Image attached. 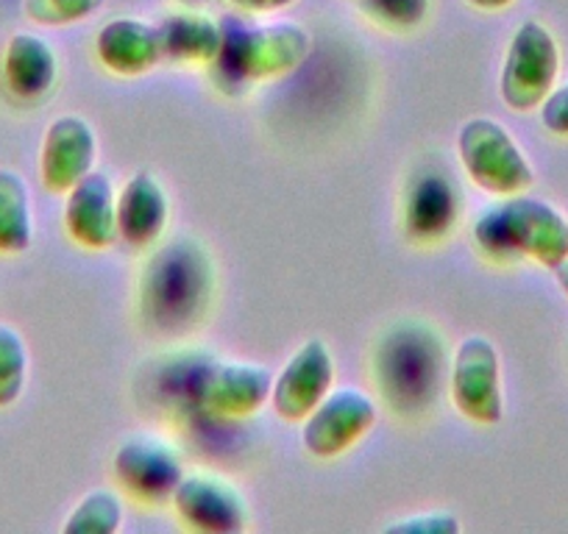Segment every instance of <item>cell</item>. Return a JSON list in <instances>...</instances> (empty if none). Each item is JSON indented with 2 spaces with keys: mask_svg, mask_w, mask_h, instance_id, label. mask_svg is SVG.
Returning a JSON list of instances; mask_svg holds the SVG:
<instances>
[{
  "mask_svg": "<svg viewBox=\"0 0 568 534\" xmlns=\"http://www.w3.org/2000/svg\"><path fill=\"white\" fill-rule=\"evenodd\" d=\"M538 109L540 123H544V129L549 131V134L568 137V81L562 86H555Z\"/></svg>",
  "mask_w": 568,
  "mask_h": 534,
  "instance_id": "cell-26",
  "label": "cell"
},
{
  "mask_svg": "<svg viewBox=\"0 0 568 534\" xmlns=\"http://www.w3.org/2000/svg\"><path fill=\"white\" fill-rule=\"evenodd\" d=\"M335 384V359L324 340H307L273 376L271 407L282 421L302 423Z\"/></svg>",
  "mask_w": 568,
  "mask_h": 534,
  "instance_id": "cell-12",
  "label": "cell"
},
{
  "mask_svg": "<svg viewBox=\"0 0 568 534\" xmlns=\"http://www.w3.org/2000/svg\"><path fill=\"white\" fill-rule=\"evenodd\" d=\"M106 0H23V14L37 25H73L92 18Z\"/></svg>",
  "mask_w": 568,
  "mask_h": 534,
  "instance_id": "cell-23",
  "label": "cell"
},
{
  "mask_svg": "<svg viewBox=\"0 0 568 534\" xmlns=\"http://www.w3.org/2000/svg\"><path fill=\"white\" fill-rule=\"evenodd\" d=\"M374 398L359 387H337L304 418L302 443L318 460H335L376 427Z\"/></svg>",
  "mask_w": 568,
  "mask_h": 534,
  "instance_id": "cell-9",
  "label": "cell"
},
{
  "mask_svg": "<svg viewBox=\"0 0 568 534\" xmlns=\"http://www.w3.org/2000/svg\"><path fill=\"white\" fill-rule=\"evenodd\" d=\"M460 217V195L446 173L420 171L404 195V232L420 245L449 237Z\"/></svg>",
  "mask_w": 568,
  "mask_h": 534,
  "instance_id": "cell-15",
  "label": "cell"
},
{
  "mask_svg": "<svg viewBox=\"0 0 568 534\" xmlns=\"http://www.w3.org/2000/svg\"><path fill=\"white\" fill-rule=\"evenodd\" d=\"M363 9L382 29L409 31L424 23L429 0H363Z\"/></svg>",
  "mask_w": 568,
  "mask_h": 534,
  "instance_id": "cell-24",
  "label": "cell"
},
{
  "mask_svg": "<svg viewBox=\"0 0 568 534\" xmlns=\"http://www.w3.org/2000/svg\"><path fill=\"white\" fill-rule=\"evenodd\" d=\"M307 31L296 23L271 25H229L223 29L221 57L212 68H221L223 75L240 84L271 81L287 75L307 59Z\"/></svg>",
  "mask_w": 568,
  "mask_h": 534,
  "instance_id": "cell-4",
  "label": "cell"
},
{
  "mask_svg": "<svg viewBox=\"0 0 568 534\" xmlns=\"http://www.w3.org/2000/svg\"><path fill=\"white\" fill-rule=\"evenodd\" d=\"M474 9H483V12H499V9L513 7L516 0H466Z\"/></svg>",
  "mask_w": 568,
  "mask_h": 534,
  "instance_id": "cell-28",
  "label": "cell"
},
{
  "mask_svg": "<svg viewBox=\"0 0 568 534\" xmlns=\"http://www.w3.org/2000/svg\"><path fill=\"white\" fill-rule=\"evenodd\" d=\"M243 12H254V14H267V12H278V9L293 7L296 0H229Z\"/></svg>",
  "mask_w": 568,
  "mask_h": 534,
  "instance_id": "cell-27",
  "label": "cell"
},
{
  "mask_svg": "<svg viewBox=\"0 0 568 534\" xmlns=\"http://www.w3.org/2000/svg\"><path fill=\"white\" fill-rule=\"evenodd\" d=\"M162 59L184 68H212L221 57L223 29L199 12L168 14L160 25Z\"/></svg>",
  "mask_w": 568,
  "mask_h": 534,
  "instance_id": "cell-19",
  "label": "cell"
},
{
  "mask_svg": "<svg viewBox=\"0 0 568 534\" xmlns=\"http://www.w3.org/2000/svg\"><path fill=\"white\" fill-rule=\"evenodd\" d=\"M171 220V198L160 178L140 171L118 193V239L131 248H151Z\"/></svg>",
  "mask_w": 568,
  "mask_h": 534,
  "instance_id": "cell-16",
  "label": "cell"
},
{
  "mask_svg": "<svg viewBox=\"0 0 568 534\" xmlns=\"http://www.w3.org/2000/svg\"><path fill=\"white\" fill-rule=\"evenodd\" d=\"M123 499L114 490H92L73 506L64 534H114L123 523Z\"/></svg>",
  "mask_w": 568,
  "mask_h": 534,
  "instance_id": "cell-21",
  "label": "cell"
},
{
  "mask_svg": "<svg viewBox=\"0 0 568 534\" xmlns=\"http://www.w3.org/2000/svg\"><path fill=\"white\" fill-rule=\"evenodd\" d=\"M182 3H201V0H182Z\"/></svg>",
  "mask_w": 568,
  "mask_h": 534,
  "instance_id": "cell-30",
  "label": "cell"
},
{
  "mask_svg": "<svg viewBox=\"0 0 568 534\" xmlns=\"http://www.w3.org/2000/svg\"><path fill=\"white\" fill-rule=\"evenodd\" d=\"M457 156L468 178L490 195L527 193L535 171L510 131L494 117H471L457 131Z\"/></svg>",
  "mask_w": 568,
  "mask_h": 534,
  "instance_id": "cell-5",
  "label": "cell"
},
{
  "mask_svg": "<svg viewBox=\"0 0 568 534\" xmlns=\"http://www.w3.org/2000/svg\"><path fill=\"white\" fill-rule=\"evenodd\" d=\"M64 232L87 250L118 243V195L106 173L90 171L64 201Z\"/></svg>",
  "mask_w": 568,
  "mask_h": 534,
  "instance_id": "cell-14",
  "label": "cell"
},
{
  "mask_svg": "<svg viewBox=\"0 0 568 534\" xmlns=\"http://www.w3.org/2000/svg\"><path fill=\"white\" fill-rule=\"evenodd\" d=\"M463 528V521L455 512L446 510H429L418 512V515L398 517L385 526L387 534H457Z\"/></svg>",
  "mask_w": 568,
  "mask_h": 534,
  "instance_id": "cell-25",
  "label": "cell"
},
{
  "mask_svg": "<svg viewBox=\"0 0 568 534\" xmlns=\"http://www.w3.org/2000/svg\"><path fill=\"white\" fill-rule=\"evenodd\" d=\"M29 381V346L12 324L0 320V410L20 401Z\"/></svg>",
  "mask_w": 568,
  "mask_h": 534,
  "instance_id": "cell-22",
  "label": "cell"
},
{
  "mask_svg": "<svg viewBox=\"0 0 568 534\" xmlns=\"http://www.w3.org/2000/svg\"><path fill=\"white\" fill-rule=\"evenodd\" d=\"M560 73V48L551 31L538 20L516 29L507 45L499 75V95L513 112H532L555 90Z\"/></svg>",
  "mask_w": 568,
  "mask_h": 534,
  "instance_id": "cell-6",
  "label": "cell"
},
{
  "mask_svg": "<svg viewBox=\"0 0 568 534\" xmlns=\"http://www.w3.org/2000/svg\"><path fill=\"white\" fill-rule=\"evenodd\" d=\"M95 53L106 70L118 75H142L162 64L160 29L145 20L118 18L98 31Z\"/></svg>",
  "mask_w": 568,
  "mask_h": 534,
  "instance_id": "cell-18",
  "label": "cell"
},
{
  "mask_svg": "<svg viewBox=\"0 0 568 534\" xmlns=\"http://www.w3.org/2000/svg\"><path fill=\"white\" fill-rule=\"evenodd\" d=\"M171 504L190 532L240 534L251 521L243 493L229 479L210 471L184 473L173 490Z\"/></svg>",
  "mask_w": 568,
  "mask_h": 534,
  "instance_id": "cell-10",
  "label": "cell"
},
{
  "mask_svg": "<svg viewBox=\"0 0 568 534\" xmlns=\"http://www.w3.org/2000/svg\"><path fill=\"white\" fill-rule=\"evenodd\" d=\"M446 368L444 340L418 326H398L379 348L376 373L393 410H420L433 404Z\"/></svg>",
  "mask_w": 568,
  "mask_h": 534,
  "instance_id": "cell-3",
  "label": "cell"
},
{
  "mask_svg": "<svg viewBox=\"0 0 568 534\" xmlns=\"http://www.w3.org/2000/svg\"><path fill=\"white\" fill-rule=\"evenodd\" d=\"M555 279H557V285H560V290L568 296V259L562 261L560 267H557V270H555Z\"/></svg>",
  "mask_w": 568,
  "mask_h": 534,
  "instance_id": "cell-29",
  "label": "cell"
},
{
  "mask_svg": "<svg viewBox=\"0 0 568 534\" xmlns=\"http://www.w3.org/2000/svg\"><path fill=\"white\" fill-rule=\"evenodd\" d=\"M273 373L256 362H212L195 379V401L221 421H243L271 401Z\"/></svg>",
  "mask_w": 568,
  "mask_h": 534,
  "instance_id": "cell-11",
  "label": "cell"
},
{
  "mask_svg": "<svg viewBox=\"0 0 568 534\" xmlns=\"http://www.w3.org/2000/svg\"><path fill=\"white\" fill-rule=\"evenodd\" d=\"M0 79H3L9 95L18 97V101H42L57 86V51L42 37L18 31V34L9 37L3 57H0Z\"/></svg>",
  "mask_w": 568,
  "mask_h": 534,
  "instance_id": "cell-17",
  "label": "cell"
},
{
  "mask_svg": "<svg viewBox=\"0 0 568 534\" xmlns=\"http://www.w3.org/2000/svg\"><path fill=\"white\" fill-rule=\"evenodd\" d=\"M449 392L455 410L479 427H496L505 415L501 359L494 342L483 335L466 337L455 348L449 364Z\"/></svg>",
  "mask_w": 568,
  "mask_h": 534,
  "instance_id": "cell-7",
  "label": "cell"
},
{
  "mask_svg": "<svg viewBox=\"0 0 568 534\" xmlns=\"http://www.w3.org/2000/svg\"><path fill=\"white\" fill-rule=\"evenodd\" d=\"M474 243L494 259H527L555 274L568 259V217L529 195H505L474 220Z\"/></svg>",
  "mask_w": 568,
  "mask_h": 534,
  "instance_id": "cell-2",
  "label": "cell"
},
{
  "mask_svg": "<svg viewBox=\"0 0 568 534\" xmlns=\"http://www.w3.org/2000/svg\"><path fill=\"white\" fill-rule=\"evenodd\" d=\"M34 243V206L26 178L0 167V256H20Z\"/></svg>",
  "mask_w": 568,
  "mask_h": 534,
  "instance_id": "cell-20",
  "label": "cell"
},
{
  "mask_svg": "<svg viewBox=\"0 0 568 534\" xmlns=\"http://www.w3.org/2000/svg\"><path fill=\"white\" fill-rule=\"evenodd\" d=\"M112 471L120 487L142 504L171 501L182 482L184 460L176 445L154 432H134L114 449Z\"/></svg>",
  "mask_w": 568,
  "mask_h": 534,
  "instance_id": "cell-8",
  "label": "cell"
},
{
  "mask_svg": "<svg viewBox=\"0 0 568 534\" xmlns=\"http://www.w3.org/2000/svg\"><path fill=\"white\" fill-rule=\"evenodd\" d=\"M98 137L90 120L62 114L45 131L40 151V178L48 193L68 195L70 187L95 171Z\"/></svg>",
  "mask_w": 568,
  "mask_h": 534,
  "instance_id": "cell-13",
  "label": "cell"
},
{
  "mask_svg": "<svg viewBox=\"0 0 568 534\" xmlns=\"http://www.w3.org/2000/svg\"><path fill=\"white\" fill-rule=\"evenodd\" d=\"M215 274L201 243L179 237L154 250L140 281V307L156 331L176 335L206 312Z\"/></svg>",
  "mask_w": 568,
  "mask_h": 534,
  "instance_id": "cell-1",
  "label": "cell"
}]
</instances>
